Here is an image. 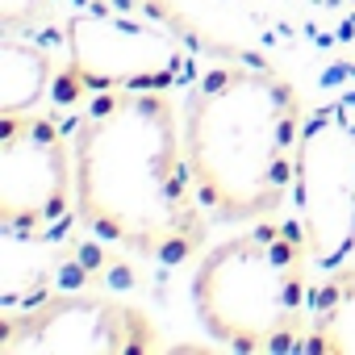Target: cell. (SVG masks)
<instances>
[{
    "instance_id": "7",
    "label": "cell",
    "mask_w": 355,
    "mask_h": 355,
    "mask_svg": "<svg viewBox=\"0 0 355 355\" xmlns=\"http://www.w3.org/2000/svg\"><path fill=\"white\" fill-rule=\"evenodd\" d=\"M163 351L155 318L109 293H51L0 318V355H150Z\"/></svg>"
},
{
    "instance_id": "4",
    "label": "cell",
    "mask_w": 355,
    "mask_h": 355,
    "mask_svg": "<svg viewBox=\"0 0 355 355\" xmlns=\"http://www.w3.org/2000/svg\"><path fill=\"white\" fill-rule=\"evenodd\" d=\"M76 218V150L42 113H0V230L13 243L59 239Z\"/></svg>"
},
{
    "instance_id": "5",
    "label": "cell",
    "mask_w": 355,
    "mask_h": 355,
    "mask_svg": "<svg viewBox=\"0 0 355 355\" xmlns=\"http://www.w3.org/2000/svg\"><path fill=\"white\" fill-rule=\"evenodd\" d=\"M67 46V80L63 101L88 92H121V88H163L171 92L189 76V42L142 17H125L113 9H80L63 26Z\"/></svg>"
},
{
    "instance_id": "8",
    "label": "cell",
    "mask_w": 355,
    "mask_h": 355,
    "mask_svg": "<svg viewBox=\"0 0 355 355\" xmlns=\"http://www.w3.org/2000/svg\"><path fill=\"white\" fill-rule=\"evenodd\" d=\"M309 355H355V268L338 263L313 284L309 301Z\"/></svg>"
},
{
    "instance_id": "3",
    "label": "cell",
    "mask_w": 355,
    "mask_h": 355,
    "mask_svg": "<svg viewBox=\"0 0 355 355\" xmlns=\"http://www.w3.org/2000/svg\"><path fill=\"white\" fill-rule=\"evenodd\" d=\"M309 247L293 222L263 218L209 247L193 272V309L230 351H301L309 334Z\"/></svg>"
},
{
    "instance_id": "1",
    "label": "cell",
    "mask_w": 355,
    "mask_h": 355,
    "mask_svg": "<svg viewBox=\"0 0 355 355\" xmlns=\"http://www.w3.org/2000/svg\"><path fill=\"white\" fill-rule=\"evenodd\" d=\"M76 222L146 263H189L209 222L184 155V125L171 92H96L76 121Z\"/></svg>"
},
{
    "instance_id": "2",
    "label": "cell",
    "mask_w": 355,
    "mask_h": 355,
    "mask_svg": "<svg viewBox=\"0 0 355 355\" xmlns=\"http://www.w3.org/2000/svg\"><path fill=\"white\" fill-rule=\"evenodd\" d=\"M184 155L214 222H263L293 197L301 96L288 76L259 59L205 67L180 105Z\"/></svg>"
},
{
    "instance_id": "6",
    "label": "cell",
    "mask_w": 355,
    "mask_h": 355,
    "mask_svg": "<svg viewBox=\"0 0 355 355\" xmlns=\"http://www.w3.org/2000/svg\"><path fill=\"white\" fill-rule=\"evenodd\" d=\"M355 101V96H351ZM351 101L305 117L293 167V209L313 268H338L355 247V121Z\"/></svg>"
},
{
    "instance_id": "9",
    "label": "cell",
    "mask_w": 355,
    "mask_h": 355,
    "mask_svg": "<svg viewBox=\"0 0 355 355\" xmlns=\"http://www.w3.org/2000/svg\"><path fill=\"white\" fill-rule=\"evenodd\" d=\"M55 80L51 55L17 34L0 38V113H30Z\"/></svg>"
},
{
    "instance_id": "10",
    "label": "cell",
    "mask_w": 355,
    "mask_h": 355,
    "mask_svg": "<svg viewBox=\"0 0 355 355\" xmlns=\"http://www.w3.org/2000/svg\"><path fill=\"white\" fill-rule=\"evenodd\" d=\"M46 0H0V26L5 34H17L21 26H30L38 13H42Z\"/></svg>"
}]
</instances>
